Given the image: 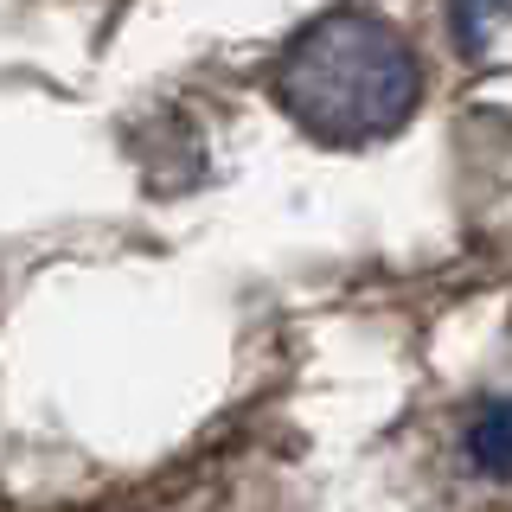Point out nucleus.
<instances>
[{"label": "nucleus", "mask_w": 512, "mask_h": 512, "mask_svg": "<svg viewBox=\"0 0 512 512\" xmlns=\"http://www.w3.org/2000/svg\"><path fill=\"white\" fill-rule=\"evenodd\" d=\"M416 58L384 20L372 13H320L301 26L276 58V103L308 128L314 141L359 148L410 122L416 109Z\"/></svg>", "instance_id": "1"}, {"label": "nucleus", "mask_w": 512, "mask_h": 512, "mask_svg": "<svg viewBox=\"0 0 512 512\" xmlns=\"http://www.w3.org/2000/svg\"><path fill=\"white\" fill-rule=\"evenodd\" d=\"M461 448H468V461L480 474H512V397H500V404H480L468 416V436H461Z\"/></svg>", "instance_id": "2"}, {"label": "nucleus", "mask_w": 512, "mask_h": 512, "mask_svg": "<svg viewBox=\"0 0 512 512\" xmlns=\"http://www.w3.org/2000/svg\"><path fill=\"white\" fill-rule=\"evenodd\" d=\"M506 26H512V0H455V45L468 58H493Z\"/></svg>", "instance_id": "3"}]
</instances>
